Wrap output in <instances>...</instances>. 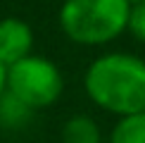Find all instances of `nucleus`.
I'll return each instance as SVG.
<instances>
[{
	"label": "nucleus",
	"mask_w": 145,
	"mask_h": 143,
	"mask_svg": "<svg viewBox=\"0 0 145 143\" xmlns=\"http://www.w3.org/2000/svg\"><path fill=\"white\" fill-rule=\"evenodd\" d=\"M129 0H64L59 26L74 43L105 45L129 29Z\"/></svg>",
	"instance_id": "nucleus-2"
},
{
	"label": "nucleus",
	"mask_w": 145,
	"mask_h": 143,
	"mask_svg": "<svg viewBox=\"0 0 145 143\" xmlns=\"http://www.w3.org/2000/svg\"><path fill=\"white\" fill-rule=\"evenodd\" d=\"M33 48V31L19 17H5L0 19V62L12 67L19 60L31 55Z\"/></svg>",
	"instance_id": "nucleus-4"
},
{
	"label": "nucleus",
	"mask_w": 145,
	"mask_h": 143,
	"mask_svg": "<svg viewBox=\"0 0 145 143\" xmlns=\"http://www.w3.org/2000/svg\"><path fill=\"white\" fill-rule=\"evenodd\" d=\"M33 110L29 105H24L19 98H14L10 91L0 95V124L7 129H19L31 119Z\"/></svg>",
	"instance_id": "nucleus-7"
},
{
	"label": "nucleus",
	"mask_w": 145,
	"mask_h": 143,
	"mask_svg": "<svg viewBox=\"0 0 145 143\" xmlns=\"http://www.w3.org/2000/svg\"><path fill=\"white\" fill-rule=\"evenodd\" d=\"M129 31L133 33L138 41H143V43H145V3H140V5H131Z\"/></svg>",
	"instance_id": "nucleus-8"
},
{
	"label": "nucleus",
	"mask_w": 145,
	"mask_h": 143,
	"mask_svg": "<svg viewBox=\"0 0 145 143\" xmlns=\"http://www.w3.org/2000/svg\"><path fill=\"white\" fill-rule=\"evenodd\" d=\"M110 143H145V110L119 117L112 129Z\"/></svg>",
	"instance_id": "nucleus-5"
},
{
	"label": "nucleus",
	"mask_w": 145,
	"mask_h": 143,
	"mask_svg": "<svg viewBox=\"0 0 145 143\" xmlns=\"http://www.w3.org/2000/svg\"><path fill=\"white\" fill-rule=\"evenodd\" d=\"M7 91V67L0 62V95Z\"/></svg>",
	"instance_id": "nucleus-9"
},
{
	"label": "nucleus",
	"mask_w": 145,
	"mask_h": 143,
	"mask_svg": "<svg viewBox=\"0 0 145 143\" xmlns=\"http://www.w3.org/2000/svg\"><path fill=\"white\" fill-rule=\"evenodd\" d=\"M131 5H140V3H145V0H129Z\"/></svg>",
	"instance_id": "nucleus-10"
},
{
	"label": "nucleus",
	"mask_w": 145,
	"mask_h": 143,
	"mask_svg": "<svg viewBox=\"0 0 145 143\" xmlns=\"http://www.w3.org/2000/svg\"><path fill=\"white\" fill-rule=\"evenodd\" d=\"M62 141L64 143H100V129L90 117L76 115L64 122Z\"/></svg>",
	"instance_id": "nucleus-6"
},
{
	"label": "nucleus",
	"mask_w": 145,
	"mask_h": 143,
	"mask_svg": "<svg viewBox=\"0 0 145 143\" xmlns=\"http://www.w3.org/2000/svg\"><path fill=\"white\" fill-rule=\"evenodd\" d=\"M7 91L31 110H40L57 103L64 91V76L55 62L29 55L7 67Z\"/></svg>",
	"instance_id": "nucleus-3"
},
{
	"label": "nucleus",
	"mask_w": 145,
	"mask_h": 143,
	"mask_svg": "<svg viewBox=\"0 0 145 143\" xmlns=\"http://www.w3.org/2000/svg\"><path fill=\"white\" fill-rule=\"evenodd\" d=\"M88 98L112 115L145 110V60L131 52H107L88 64L83 76Z\"/></svg>",
	"instance_id": "nucleus-1"
}]
</instances>
